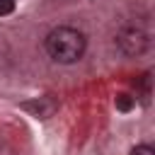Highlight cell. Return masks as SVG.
Listing matches in <instances>:
<instances>
[{"instance_id":"cell-2","label":"cell","mask_w":155,"mask_h":155,"mask_svg":"<svg viewBox=\"0 0 155 155\" xmlns=\"http://www.w3.org/2000/svg\"><path fill=\"white\" fill-rule=\"evenodd\" d=\"M116 44L126 56H140L148 48V34L140 27H124L116 34Z\"/></svg>"},{"instance_id":"cell-6","label":"cell","mask_w":155,"mask_h":155,"mask_svg":"<svg viewBox=\"0 0 155 155\" xmlns=\"http://www.w3.org/2000/svg\"><path fill=\"white\" fill-rule=\"evenodd\" d=\"M12 12V0H0V15H10Z\"/></svg>"},{"instance_id":"cell-1","label":"cell","mask_w":155,"mask_h":155,"mask_svg":"<svg viewBox=\"0 0 155 155\" xmlns=\"http://www.w3.org/2000/svg\"><path fill=\"white\" fill-rule=\"evenodd\" d=\"M85 34L75 27H56L46 36V53L56 63H75L85 53Z\"/></svg>"},{"instance_id":"cell-4","label":"cell","mask_w":155,"mask_h":155,"mask_svg":"<svg viewBox=\"0 0 155 155\" xmlns=\"http://www.w3.org/2000/svg\"><path fill=\"white\" fill-rule=\"evenodd\" d=\"M114 104H116V109H119V111H128V109L133 107V97H131V94H126V92H121V94H116Z\"/></svg>"},{"instance_id":"cell-5","label":"cell","mask_w":155,"mask_h":155,"mask_svg":"<svg viewBox=\"0 0 155 155\" xmlns=\"http://www.w3.org/2000/svg\"><path fill=\"white\" fill-rule=\"evenodd\" d=\"M131 155H155V150H153L150 145H136V148L131 150Z\"/></svg>"},{"instance_id":"cell-3","label":"cell","mask_w":155,"mask_h":155,"mask_svg":"<svg viewBox=\"0 0 155 155\" xmlns=\"http://www.w3.org/2000/svg\"><path fill=\"white\" fill-rule=\"evenodd\" d=\"M22 109L29 111V114L36 116V119H48V116H53V111L58 109V104H56L51 97H39V99H34V102H24Z\"/></svg>"}]
</instances>
